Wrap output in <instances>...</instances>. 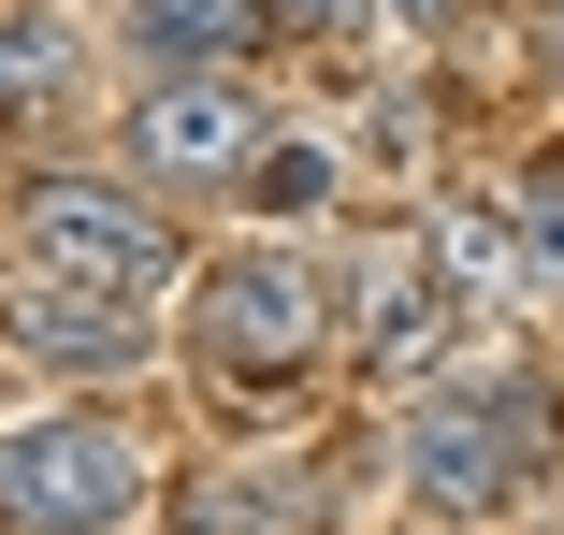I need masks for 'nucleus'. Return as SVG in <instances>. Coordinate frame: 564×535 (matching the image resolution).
<instances>
[{"instance_id": "f257e3e1", "label": "nucleus", "mask_w": 564, "mask_h": 535, "mask_svg": "<svg viewBox=\"0 0 564 535\" xmlns=\"http://www.w3.org/2000/svg\"><path fill=\"white\" fill-rule=\"evenodd\" d=\"M550 449H564V405H550L521 362L420 376L405 435H391V463H405V492H420L434 521H507V506L550 478Z\"/></svg>"}, {"instance_id": "f03ea898", "label": "nucleus", "mask_w": 564, "mask_h": 535, "mask_svg": "<svg viewBox=\"0 0 564 535\" xmlns=\"http://www.w3.org/2000/svg\"><path fill=\"white\" fill-rule=\"evenodd\" d=\"M333 348V275L304 247H232V261H203L188 290V376L217 405H290Z\"/></svg>"}, {"instance_id": "7ed1b4c3", "label": "nucleus", "mask_w": 564, "mask_h": 535, "mask_svg": "<svg viewBox=\"0 0 564 535\" xmlns=\"http://www.w3.org/2000/svg\"><path fill=\"white\" fill-rule=\"evenodd\" d=\"M145 449L101 405H0V535H131Z\"/></svg>"}, {"instance_id": "20e7f679", "label": "nucleus", "mask_w": 564, "mask_h": 535, "mask_svg": "<svg viewBox=\"0 0 564 535\" xmlns=\"http://www.w3.org/2000/svg\"><path fill=\"white\" fill-rule=\"evenodd\" d=\"M15 247H30V275L101 290V304H131V318L188 275V247H174V218H160V203H145V188H87V174L15 188Z\"/></svg>"}, {"instance_id": "39448f33", "label": "nucleus", "mask_w": 564, "mask_h": 535, "mask_svg": "<svg viewBox=\"0 0 564 535\" xmlns=\"http://www.w3.org/2000/svg\"><path fill=\"white\" fill-rule=\"evenodd\" d=\"M117 145H131L145 188H232V174H261L275 117H261L247 73H160V87H131V131Z\"/></svg>"}, {"instance_id": "423d86ee", "label": "nucleus", "mask_w": 564, "mask_h": 535, "mask_svg": "<svg viewBox=\"0 0 564 535\" xmlns=\"http://www.w3.org/2000/svg\"><path fill=\"white\" fill-rule=\"evenodd\" d=\"M448 275H434V247L405 232V247H362L348 275H333V334L362 348V376H434L448 362Z\"/></svg>"}, {"instance_id": "0eeeda50", "label": "nucleus", "mask_w": 564, "mask_h": 535, "mask_svg": "<svg viewBox=\"0 0 564 535\" xmlns=\"http://www.w3.org/2000/svg\"><path fill=\"white\" fill-rule=\"evenodd\" d=\"M0 348L44 362V376H131L145 362V318L101 304V290H58V275H15V290H0Z\"/></svg>"}, {"instance_id": "6e6552de", "label": "nucleus", "mask_w": 564, "mask_h": 535, "mask_svg": "<svg viewBox=\"0 0 564 535\" xmlns=\"http://www.w3.org/2000/svg\"><path fill=\"white\" fill-rule=\"evenodd\" d=\"M434 247V275H448V304H550V275H535V247H521V203L492 188V203H448V218L420 232Z\"/></svg>"}, {"instance_id": "1a4fd4ad", "label": "nucleus", "mask_w": 564, "mask_h": 535, "mask_svg": "<svg viewBox=\"0 0 564 535\" xmlns=\"http://www.w3.org/2000/svg\"><path fill=\"white\" fill-rule=\"evenodd\" d=\"M247 44H261V0H131L145 87H160V73H247Z\"/></svg>"}, {"instance_id": "9d476101", "label": "nucleus", "mask_w": 564, "mask_h": 535, "mask_svg": "<svg viewBox=\"0 0 564 535\" xmlns=\"http://www.w3.org/2000/svg\"><path fill=\"white\" fill-rule=\"evenodd\" d=\"M304 478L290 463H232V478H188L174 492V535H304Z\"/></svg>"}, {"instance_id": "9b49d317", "label": "nucleus", "mask_w": 564, "mask_h": 535, "mask_svg": "<svg viewBox=\"0 0 564 535\" xmlns=\"http://www.w3.org/2000/svg\"><path fill=\"white\" fill-rule=\"evenodd\" d=\"M73 30L58 15H0V117H58V101H73Z\"/></svg>"}, {"instance_id": "f8f14e48", "label": "nucleus", "mask_w": 564, "mask_h": 535, "mask_svg": "<svg viewBox=\"0 0 564 535\" xmlns=\"http://www.w3.org/2000/svg\"><path fill=\"white\" fill-rule=\"evenodd\" d=\"M507 203H521V247H535V275H550V304H564V145H550Z\"/></svg>"}, {"instance_id": "ddd939ff", "label": "nucleus", "mask_w": 564, "mask_h": 535, "mask_svg": "<svg viewBox=\"0 0 564 535\" xmlns=\"http://www.w3.org/2000/svg\"><path fill=\"white\" fill-rule=\"evenodd\" d=\"M261 30H304V44H348V30H377V0H261Z\"/></svg>"}, {"instance_id": "4468645a", "label": "nucleus", "mask_w": 564, "mask_h": 535, "mask_svg": "<svg viewBox=\"0 0 564 535\" xmlns=\"http://www.w3.org/2000/svg\"><path fill=\"white\" fill-rule=\"evenodd\" d=\"M448 15V0H377V30H434Z\"/></svg>"}]
</instances>
